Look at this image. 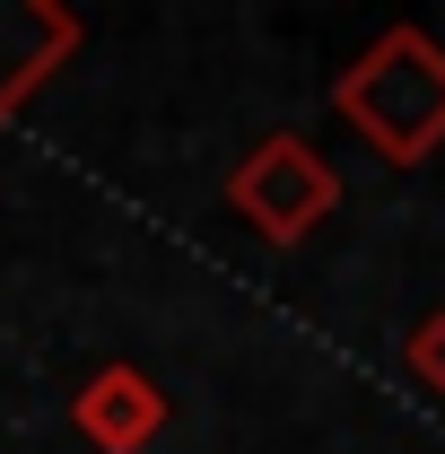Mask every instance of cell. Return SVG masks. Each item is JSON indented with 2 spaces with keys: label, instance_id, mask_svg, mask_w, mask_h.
<instances>
[{
  "label": "cell",
  "instance_id": "obj_4",
  "mask_svg": "<svg viewBox=\"0 0 445 454\" xmlns=\"http://www.w3.org/2000/svg\"><path fill=\"white\" fill-rule=\"evenodd\" d=\"M70 428H79L97 454H149L158 437H167V394H158L149 367L105 358V367L79 376V394H70Z\"/></svg>",
  "mask_w": 445,
  "mask_h": 454
},
{
  "label": "cell",
  "instance_id": "obj_1",
  "mask_svg": "<svg viewBox=\"0 0 445 454\" xmlns=\"http://www.w3.org/2000/svg\"><path fill=\"white\" fill-rule=\"evenodd\" d=\"M332 114L385 167H428L445 149V44L410 18L367 35L332 79Z\"/></svg>",
  "mask_w": 445,
  "mask_h": 454
},
{
  "label": "cell",
  "instance_id": "obj_5",
  "mask_svg": "<svg viewBox=\"0 0 445 454\" xmlns=\"http://www.w3.org/2000/svg\"><path fill=\"white\" fill-rule=\"evenodd\" d=\"M402 367H410V385L445 394V306H437V315H419V324L402 333Z\"/></svg>",
  "mask_w": 445,
  "mask_h": 454
},
{
  "label": "cell",
  "instance_id": "obj_2",
  "mask_svg": "<svg viewBox=\"0 0 445 454\" xmlns=\"http://www.w3.org/2000/svg\"><path fill=\"white\" fill-rule=\"evenodd\" d=\"M227 210L254 227L262 245H279V254H297L315 227L340 210V175H332V158L306 140V131H262L236 167H227Z\"/></svg>",
  "mask_w": 445,
  "mask_h": 454
},
{
  "label": "cell",
  "instance_id": "obj_3",
  "mask_svg": "<svg viewBox=\"0 0 445 454\" xmlns=\"http://www.w3.org/2000/svg\"><path fill=\"white\" fill-rule=\"evenodd\" d=\"M79 44H88L79 9H61V0H0V131L79 61Z\"/></svg>",
  "mask_w": 445,
  "mask_h": 454
}]
</instances>
